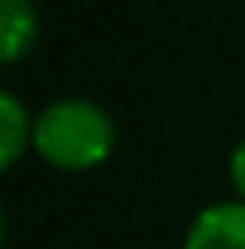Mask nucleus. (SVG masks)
<instances>
[{
    "mask_svg": "<svg viewBox=\"0 0 245 249\" xmlns=\"http://www.w3.org/2000/svg\"><path fill=\"white\" fill-rule=\"evenodd\" d=\"M34 148L54 168L84 172L101 165L114 148V124L91 101H57L34 124Z\"/></svg>",
    "mask_w": 245,
    "mask_h": 249,
    "instance_id": "f257e3e1",
    "label": "nucleus"
},
{
    "mask_svg": "<svg viewBox=\"0 0 245 249\" xmlns=\"http://www.w3.org/2000/svg\"><path fill=\"white\" fill-rule=\"evenodd\" d=\"M185 249H245V202H218L198 212Z\"/></svg>",
    "mask_w": 245,
    "mask_h": 249,
    "instance_id": "f03ea898",
    "label": "nucleus"
},
{
    "mask_svg": "<svg viewBox=\"0 0 245 249\" xmlns=\"http://www.w3.org/2000/svg\"><path fill=\"white\" fill-rule=\"evenodd\" d=\"M37 10L31 0H0V57L20 61L37 41Z\"/></svg>",
    "mask_w": 245,
    "mask_h": 249,
    "instance_id": "7ed1b4c3",
    "label": "nucleus"
},
{
    "mask_svg": "<svg viewBox=\"0 0 245 249\" xmlns=\"http://www.w3.org/2000/svg\"><path fill=\"white\" fill-rule=\"evenodd\" d=\"M27 138H34L27 124V111L14 94L3 91L0 94V168H10L20 159V152L27 148Z\"/></svg>",
    "mask_w": 245,
    "mask_h": 249,
    "instance_id": "20e7f679",
    "label": "nucleus"
},
{
    "mask_svg": "<svg viewBox=\"0 0 245 249\" xmlns=\"http://www.w3.org/2000/svg\"><path fill=\"white\" fill-rule=\"evenodd\" d=\"M232 185H235V192L242 196V202H245V142L232 152Z\"/></svg>",
    "mask_w": 245,
    "mask_h": 249,
    "instance_id": "39448f33",
    "label": "nucleus"
}]
</instances>
